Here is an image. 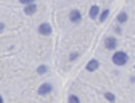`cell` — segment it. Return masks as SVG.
Segmentation results:
<instances>
[{
	"label": "cell",
	"instance_id": "obj_1",
	"mask_svg": "<svg viewBox=\"0 0 135 103\" xmlns=\"http://www.w3.org/2000/svg\"><path fill=\"white\" fill-rule=\"evenodd\" d=\"M111 60L116 66H124V65L128 62V60H129V57H128V54L126 53V52L117 50L112 54Z\"/></svg>",
	"mask_w": 135,
	"mask_h": 103
},
{
	"label": "cell",
	"instance_id": "obj_2",
	"mask_svg": "<svg viewBox=\"0 0 135 103\" xmlns=\"http://www.w3.org/2000/svg\"><path fill=\"white\" fill-rule=\"evenodd\" d=\"M53 91V85L50 83H43L42 85H40V88L37 90V93L40 96H46Z\"/></svg>",
	"mask_w": 135,
	"mask_h": 103
},
{
	"label": "cell",
	"instance_id": "obj_3",
	"mask_svg": "<svg viewBox=\"0 0 135 103\" xmlns=\"http://www.w3.org/2000/svg\"><path fill=\"white\" fill-rule=\"evenodd\" d=\"M38 32L41 34V35H43V36H49V35H51V32H53V28H51V25L49 23L44 22V23L40 24V26H38Z\"/></svg>",
	"mask_w": 135,
	"mask_h": 103
},
{
	"label": "cell",
	"instance_id": "obj_4",
	"mask_svg": "<svg viewBox=\"0 0 135 103\" xmlns=\"http://www.w3.org/2000/svg\"><path fill=\"white\" fill-rule=\"evenodd\" d=\"M68 18L72 23L78 24L83 21V16H81V13H80L79 10H72L68 15Z\"/></svg>",
	"mask_w": 135,
	"mask_h": 103
},
{
	"label": "cell",
	"instance_id": "obj_5",
	"mask_svg": "<svg viewBox=\"0 0 135 103\" xmlns=\"http://www.w3.org/2000/svg\"><path fill=\"white\" fill-rule=\"evenodd\" d=\"M117 44H118L117 40L114 36H109L104 40V46H105V48L109 49V50H115V49L117 48Z\"/></svg>",
	"mask_w": 135,
	"mask_h": 103
},
{
	"label": "cell",
	"instance_id": "obj_6",
	"mask_svg": "<svg viewBox=\"0 0 135 103\" xmlns=\"http://www.w3.org/2000/svg\"><path fill=\"white\" fill-rule=\"evenodd\" d=\"M98 67H99V61L97 59H91L89 62L86 64V71L89 72H94V71L98 70Z\"/></svg>",
	"mask_w": 135,
	"mask_h": 103
},
{
	"label": "cell",
	"instance_id": "obj_7",
	"mask_svg": "<svg viewBox=\"0 0 135 103\" xmlns=\"http://www.w3.org/2000/svg\"><path fill=\"white\" fill-rule=\"evenodd\" d=\"M99 13H100V8H99L98 5H92L91 7H90L89 16H90V18L91 19H97L98 16H99Z\"/></svg>",
	"mask_w": 135,
	"mask_h": 103
},
{
	"label": "cell",
	"instance_id": "obj_8",
	"mask_svg": "<svg viewBox=\"0 0 135 103\" xmlns=\"http://www.w3.org/2000/svg\"><path fill=\"white\" fill-rule=\"evenodd\" d=\"M36 11H37V5H36L35 3L29 4V5H25V7H24V13H25V15H28V16L35 15Z\"/></svg>",
	"mask_w": 135,
	"mask_h": 103
},
{
	"label": "cell",
	"instance_id": "obj_9",
	"mask_svg": "<svg viewBox=\"0 0 135 103\" xmlns=\"http://www.w3.org/2000/svg\"><path fill=\"white\" fill-rule=\"evenodd\" d=\"M116 21H117L118 24H124L128 21V13L126 11H121L117 15V17H116Z\"/></svg>",
	"mask_w": 135,
	"mask_h": 103
},
{
	"label": "cell",
	"instance_id": "obj_10",
	"mask_svg": "<svg viewBox=\"0 0 135 103\" xmlns=\"http://www.w3.org/2000/svg\"><path fill=\"white\" fill-rule=\"evenodd\" d=\"M109 13H110V11L108 10V8H105V10L100 11L99 16H98V19H99V22H100V23H103V22H105V21H107V19H108V17H109Z\"/></svg>",
	"mask_w": 135,
	"mask_h": 103
},
{
	"label": "cell",
	"instance_id": "obj_11",
	"mask_svg": "<svg viewBox=\"0 0 135 103\" xmlns=\"http://www.w3.org/2000/svg\"><path fill=\"white\" fill-rule=\"evenodd\" d=\"M48 72V66L47 65H40V66L37 67V73L38 74H46V73Z\"/></svg>",
	"mask_w": 135,
	"mask_h": 103
},
{
	"label": "cell",
	"instance_id": "obj_12",
	"mask_svg": "<svg viewBox=\"0 0 135 103\" xmlns=\"http://www.w3.org/2000/svg\"><path fill=\"white\" fill-rule=\"evenodd\" d=\"M67 102L68 103H80V100L76 95H69L68 98H67Z\"/></svg>",
	"mask_w": 135,
	"mask_h": 103
},
{
	"label": "cell",
	"instance_id": "obj_13",
	"mask_svg": "<svg viewBox=\"0 0 135 103\" xmlns=\"http://www.w3.org/2000/svg\"><path fill=\"white\" fill-rule=\"evenodd\" d=\"M104 97L107 98V100L109 101L110 103H114L115 101H116V96H115L112 92H105L104 93Z\"/></svg>",
	"mask_w": 135,
	"mask_h": 103
},
{
	"label": "cell",
	"instance_id": "obj_14",
	"mask_svg": "<svg viewBox=\"0 0 135 103\" xmlns=\"http://www.w3.org/2000/svg\"><path fill=\"white\" fill-rule=\"evenodd\" d=\"M79 58V53L78 52H72L71 54H69V61H74Z\"/></svg>",
	"mask_w": 135,
	"mask_h": 103
},
{
	"label": "cell",
	"instance_id": "obj_15",
	"mask_svg": "<svg viewBox=\"0 0 135 103\" xmlns=\"http://www.w3.org/2000/svg\"><path fill=\"white\" fill-rule=\"evenodd\" d=\"M19 3L23 4V5H29V4L35 3V0H19Z\"/></svg>",
	"mask_w": 135,
	"mask_h": 103
},
{
	"label": "cell",
	"instance_id": "obj_16",
	"mask_svg": "<svg viewBox=\"0 0 135 103\" xmlns=\"http://www.w3.org/2000/svg\"><path fill=\"white\" fill-rule=\"evenodd\" d=\"M115 31H117V34H122V30H121L120 26H115Z\"/></svg>",
	"mask_w": 135,
	"mask_h": 103
},
{
	"label": "cell",
	"instance_id": "obj_17",
	"mask_svg": "<svg viewBox=\"0 0 135 103\" xmlns=\"http://www.w3.org/2000/svg\"><path fill=\"white\" fill-rule=\"evenodd\" d=\"M4 29H5V24L0 22V32H1V31H4Z\"/></svg>",
	"mask_w": 135,
	"mask_h": 103
},
{
	"label": "cell",
	"instance_id": "obj_18",
	"mask_svg": "<svg viewBox=\"0 0 135 103\" xmlns=\"http://www.w3.org/2000/svg\"><path fill=\"white\" fill-rule=\"evenodd\" d=\"M0 103H4V100H3V97H1V95H0Z\"/></svg>",
	"mask_w": 135,
	"mask_h": 103
}]
</instances>
